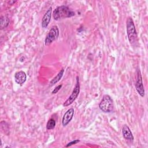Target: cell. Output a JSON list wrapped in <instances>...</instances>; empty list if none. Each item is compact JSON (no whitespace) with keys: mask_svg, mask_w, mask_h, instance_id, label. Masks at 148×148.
<instances>
[{"mask_svg":"<svg viewBox=\"0 0 148 148\" xmlns=\"http://www.w3.org/2000/svg\"><path fill=\"white\" fill-rule=\"evenodd\" d=\"M75 14L74 12L71 10L68 6L64 5L57 7L53 12V17L55 20L69 18L75 16Z\"/></svg>","mask_w":148,"mask_h":148,"instance_id":"1","label":"cell"},{"mask_svg":"<svg viewBox=\"0 0 148 148\" xmlns=\"http://www.w3.org/2000/svg\"><path fill=\"white\" fill-rule=\"evenodd\" d=\"M127 34L129 42L131 44H135L138 40V35L134 22L131 17H128L126 22Z\"/></svg>","mask_w":148,"mask_h":148,"instance_id":"2","label":"cell"},{"mask_svg":"<svg viewBox=\"0 0 148 148\" xmlns=\"http://www.w3.org/2000/svg\"><path fill=\"white\" fill-rule=\"evenodd\" d=\"M113 107L114 104L112 98L109 95H104L99 103V108L101 110L105 113H109L113 110Z\"/></svg>","mask_w":148,"mask_h":148,"instance_id":"3","label":"cell"},{"mask_svg":"<svg viewBox=\"0 0 148 148\" xmlns=\"http://www.w3.org/2000/svg\"><path fill=\"white\" fill-rule=\"evenodd\" d=\"M80 92V83H79V77L78 76H76V82L75 86L72 91V94L69 97V98L64 102L63 106L66 107L71 105L77 98Z\"/></svg>","mask_w":148,"mask_h":148,"instance_id":"4","label":"cell"},{"mask_svg":"<svg viewBox=\"0 0 148 148\" xmlns=\"http://www.w3.org/2000/svg\"><path fill=\"white\" fill-rule=\"evenodd\" d=\"M59 36V29L57 25L53 26L49 30L45 40L46 46L50 45L53 42L57 40Z\"/></svg>","mask_w":148,"mask_h":148,"instance_id":"5","label":"cell"},{"mask_svg":"<svg viewBox=\"0 0 148 148\" xmlns=\"http://www.w3.org/2000/svg\"><path fill=\"white\" fill-rule=\"evenodd\" d=\"M135 88L138 93L142 97L145 96V89L142 81V77L139 69L136 70V80L135 83Z\"/></svg>","mask_w":148,"mask_h":148,"instance_id":"6","label":"cell"},{"mask_svg":"<svg viewBox=\"0 0 148 148\" xmlns=\"http://www.w3.org/2000/svg\"><path fill=\"white\" fill-rule=\"evenodd\" d=\"M74 115V109L70 108L64 114L62 119V124L64 127L66 126L72 120Z\"/></svg>","mask_w":148,"mask_h":148,"instance_id":"7","label":"cell"},{"mask_svg":"<svg viewBox=\"0 0 148 148\" xmlns=\"http://www.w3.org/2000/svg\"><path fill=\"white\" fill-rule=\"evenodd\" d=\"M51 13H52V7L50 6L49 8L47 9L46 12L45 13V14L43 16V18L42 19V28H46L51 20Z\"/></svg>","mask_w":148,"mask_h":148,"instance_id":"8","label":"cell"},{"mask_svg":"<svg viewBox=\"0 0 148 148\" xmlns=\"http://www.w3.org/2000/svg\"><path fill=\"white\" fill-rule=\"evenodd\" d=\"M27 79L26 73L23 71H18L14 74V80L19 85H22L25 83Z\"/></svg>","mask_w":148,"mask_h":148,"instance_id":"9","label":"cell"},{"mask_svg":"<svg viewBox=\"0 0 148 148\" xmlns=\"http://www.w3.org/2000/svg\"><path fill=\"white\" fill-rule=\"evenodd\" d=\"M122 135L123 138L126 140L132 141L134 139L130 128L126 124L124 125L122 128Z\"/></svg>","mask_w":148,"mask_h":148,"instance_id":"10","label":"cell"},{"mask_svg":"<svg viewBox=\"0 0 148 148\" xmlns=\"http://www.w3.org/2000/svg\"><path fill=\"white\" fill-rule=\"evenodd\" d=\"M64 69H62L58 73V74L50 82V83H49V86H53V85H54L56 83H57V82H58L62 78V76H63V74H64Z\"/></svg>","mask_w":148,"mask_h":148,"instance_id":"11","label":"cell"},{"mask_svg":"<svg viewBox=\"0 0 148 148\" xmlns=\"http://www.w3.org/2000/svg\"><path fill=\"white\" fill-rule=\"evenodd\" d=\"M9 19L8 17L5 16H2L0 18V27L1 29H4L5 28H6L9 24Z\"/></svg>","mask_w":148,"mask_h":148,"instance_id":"12","label":"cell"},{"mask_svg":"<svg viewBox=\"0 0 148 148\" xmlns=\"http://www.w3.org/2000/svg\"><path fill=\"white\" fill-rule=\"evenodd\" d=\"M56 126V121L53 119H50L48 120L46 124L47 130H53Z\"/></svg>","mask_w":148,"mask_h":148,"instance_id":"13","label":"cell"},{"mask_svg":"<svg viewBox=\"0 0 148 148\" xmlns=\"http://www.w3.org/2000/svg\"><path fill=\"white\" fill-rule=\"evenodd\" d=\"M80 142V140H79V139H76V140H73V141H72V142H69L66 146H65V147H69V146H72V145H76V144H77V143H79Z\"/></svg>","mask_w":148,"mask_h":148,"instance_id":"14","label":"cell"},{"mask_svg":"<svg viewBox=\"0 0 148 148\" xmlns=\"http://www.w3.org/2000/svg\"><path fill=\"white\" fill-rule=\"evenodd\" d=\"M62 84H60V85H58V86H57L53 90V91H52V94H56V93H57L58 92V91L61 89V88L62 87Z\"/></svg>","mask_w":148,"mask_h":148,"instance_id":"15","label":"cell"}]
</instances>
